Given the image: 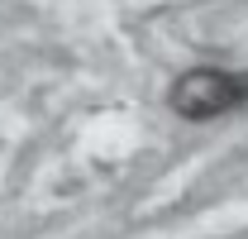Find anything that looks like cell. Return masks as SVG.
Segmentation results:
<instances>
[{"label":"cell","instance_id":"1","mask_svg":"<svg viewBox=\"0 0 248 239\" xmlns=\"http://www.w3.org/2000/svg\"><path fill=\"white\" fill-rule=\"evenodd\" d=\"M167 105L182 120H196V124L234 115V110L248 105V77L244 72H219V67H191L172 82Z\"/></svg>","mask_w":248,"mask_h":239}]
</instances>
